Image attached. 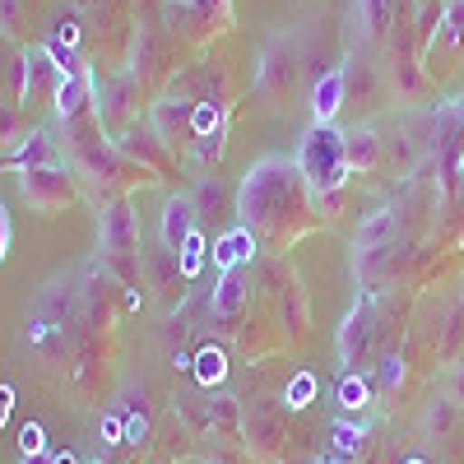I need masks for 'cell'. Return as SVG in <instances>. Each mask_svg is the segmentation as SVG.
Here are the masks:
<instances>
[{
	"instance_id": "cell-23",
	"label": "cell",
	"mask_w": 464,
	"mask_h": 464,
	"mask_svg": "<svg viewBox=\"0 0 464 464\" xmlns=\"http://www.w3.org/2000/svg\"><path fill=\"white\" fill-rule=\"evenodd\" d=\"M116 441H126V422L116 413H107L102 418V446H116Z\"/></svg>"
},
{
	"instance_id": "cell-5",
	"label": "cell",
	"mask_w": 464,
	"mask_h": 464,
	"mask_svg": "<svg viewBox=\"0 0 464 464\" xmlns=\"http://www.w3.org/2000/svg\"><path fill=\"white\" fill-rule=\"evenodd\" d=\"M98 242H102V251L107 256H126V251H135V214H130V205H107L102 209V218H98Z\"/></svg>"
},
{
	"instance_id": "cell-25",
	"label": "cell",
	"mask_w": 464,
	"mask_h": 464,
	"mask_svg": "<svg viewBox=\"0 0 464 464\" xmlns=\"http://www.w3.org/2000/svg\"><path fill=\"white\" fill-rule=\"evenodd\" d=\"M144 437H149V418H144V413L126 418V441H130V446H140Z\"/></svg>"
},
{
	"instance_id": "cell-15",
	"label": "cell",
	"mask_w": 464,
	"mask_h": 464,
	"mask_svg": "<svg viewBox=\"0 0 464 464\" xmlns=\"http://www.w3.org/2000/svg\"><path fill=\"white\" fill-rule=\"evenodd\" d=\"M343 153H348V172H353V168H372L376 163V135L372 130L343 135Z\"/></svg>"
},
{
	"instance_id": "cell-29",
	"label": "cell",
	"mask_w": 464,
	"mask_h": 464,
	"mask_svg": "<svg viewBox=\"0 0 464 464\" xmlns=\"http://www.w3.org/2000/svg\"><path fill=\"white\" fill-rule=\"evenodd\" d=\"M47 459H52V464H80V455H74V450H52Z\"/></svg>"
},
{
	"instance_id": "cell-10",
	"label": "cell",
	"mask_w": 464,
	"mask_h": 464,
	"mask_svg": "<svg viewBox=\"0 0 464 464\" xmlns=\"http://www.w3.org/2000/svg\"><path fill=\"white\" fill-rule=\"evenodd\" d=\"M339 107H343V70H330L325 80L316 84V93H312V111H316L321 126H330L339 116Z\"/></svg>"
},
{
	"instance_id": "cell-3",
	"label": "cell",
	"mask_w": 464,
	"mask_h": 464,
	"mask_svg": "<svg viewBox=\"0 0 464 464\" xmlns=\"http://www.w3.org/2000/svg\"><path fill=\"white\" fill-rule=\"evenodd\" d=\"M372 339H376V312H372V297H362L353 312H348V321L339 325V358H343V372H358V362H367Z\"/></svg>"
},
{
	"instance_id": "cell-21",
	"label": "cell",
	"mask_w": 464,
	"mask_h": 464,
	"mask_svg": "<svg viewBox=\"0 0 464 464\" xmlns=\"http://www.w3.org/2000/svg\"><path fill=\"white\" fill-rule=\"evenodd\" d=\"M358 10H362V19H367V28L376 37L391 28V0H358Z\"/></svg>"
},
{
	"instance_id": "cell-24",
	"label": "cell",
	"mask_w": 464,
	"mask_h": 464,
	"mask_svg": "<svg viewBox=\"0 0 464 464\" xmlns=\"http://www.w3.org/2000/svg\"><path fill=\"white\" fill-rule=\"evenodd\" d=\"M10 237H14V227H10V205L0 200V260L10 256Z\"/></svg>"
},
{
	"instance_id": "cell-8",
	"label": "cell",
	"mask_w": 464,
	"mask_h": 464,
	"mask_svg": "<svg viewBox=\"0 0 464 464\" xmlns=\"http://www.w3.org/2000/svg\"><path fill=\"white\" fill-rule=\"evenodd\" d=\"M246 306V279L242 275H218L214 284V297H209V312L214 321H232Z\"/></svg>"
},
{
	"instance_id": "cell-18",
	"label": "cell",
	"mask_w": 464,
	"mask_h": 464,
	"mask_svg": "<svg viewBox=\"0 0 464 464\" xmlns=\"http://www.w3.org/2000/svg\"><path fill=\"white\" fill-rule=\"evenodd\" d=\"M19 455H24V459L52 455V450H47V428H43V422H24V428H19Z\"/></svg>"
},
{
	"instance_id": "cell-7",
	"label": "cell",
	"mask_w": 464,
	"mask_h": 464,
	"mask_svg": "<svg viewBox=\"0 0 464 464\" xmlns=\"http://www.w3.org/2000/svg\"><path fill=\"white\" fill-rule=\"evenodd\" d=\"M190 218H196V205H190V196H172L163 205V246L168 251H181V242L190 237Z\"/></svg>"
},
{
	"instance_id": "cell-19",
	"label": "cell",
	"mask_w": 464,
	"mask_h": 464,
	"mask_svg": "<svg viewBox=\"0 0 464 464\" xmlns=\"http://www.w3.org/2000/svg\"><path fill=\"white\" fill-rule=\"evenodd\" d=\"M312 395H316V376L312 372H297L288 381V391H284V404L288 409H306V404H312Z\"/></svg>"
},
{
	"instance_id": "cell-6",
	"label": "cell",
	"mask_w": 464,
	"mask_h": 464,
	"mask_svg": "<svg viewBox=\"0 0 464 464\" xmlns=\"http://www.w3.org/2000/svg\"><path fill=\"white\" fill-rule=\"evenodd\" d=\"M251 251H256V232L246 223L227 227L223 237L214 242V269H218V275H237V269L251 260Z\"/></svg>"
},
{
	"instance_id": "cell-33",
	"label": "cell",
	"mask_w": 464,
	"mask_h": 464,
	"mask_svg": "<svg viewBox=\"0 0 464 464\" xmlns=\"http://www.w3.org/2000/svg\"><path fill=\"white\" fill-rule=\"evenodd\" d=\"M330 464H343V459H330Z\"/></svg>"
},
{
	"instance_id": "cell-12",
	"label": "cell",
	"mask_w": 464,
	"mask_h": 464,
	"mask_svg": "<svg viewBox=\"0 0 464 464\" xmlns=\"http://www.w3.org/2000/svg\"><path fill=\"white\" fill-rule=\"evenodd\" d=\"M52 163V140L37 130V135H28L19 149H14V159H10V168H19V172H37V168H47Z\"/></svg>"
},
{
	"instance_id": "cell-4",
	"label": "cell",
	"mask_w": 464,
	"mask_h": 464,
	"mask_svg": "<svg viewBox=\"0 0 464 464\" xmlns=\"http://www.w3.org/2000/svg\"><path fill=\"white\" fill-rule=\"evenodd\" d=\"M19 181H24V200H28L37 214H56V209L65 205V196H70V181H65V172H56V168L24 172Z\"/></svg>"
},
{
	"instance_id": "cell-32",
	"label": "cell",
	"mask_w": 464,
	"mask_h": 464,
	"mask_svg": "<svg viewBox=\"0 0 464 464\" xmlns=\"http://www.w3.org/2000/svg\"><path fill=\"white\" fill-rule=\"evenodd\" d=\"M409 464H422V459H409Z\"/></svg>"
},
{
	"instance_id": "cell-28",
	"label": "cell",
	"mask_w": 464,
	"mask_h": 464,
	"mask_svg": "<svg viewBox=\"0 0 464 464\" xmlns=\"http://www.w3.org/2000/svg\"><path fill=\"white\" fill-rule=\"evenodd\" d=\"M74 43H80V28H74V24H61V47L74 52Z\"/></svg>"
},
{
	"instance_id": "cell-13",
	"label": "cell",
	"mask_w": 464,
	"mask_h": 464,
	"mask_svg": "<svg viewBox=\"0 0 464 464\" xmlns=\"http://www.w3.org/2000/svg\"><path fill=\"white\" fill-rule=\"evenodd\" d=\"M190 372H196V381L205 385V391H214V385L227 376V358L218 353V348H200L196 362H190Z\"/></svg>"
},
{
	"instance_id": "cell-30",
	"label": "cell",
	"mask_w": 464,
	"mask_h": 464,
	"mask_svg": "<svg viewBox=\"0 0 464 464\" xmlns=\"http://www.w3.org/2000/svg\"><path fill=\"white\" fill-rule=\"evenodd\" d=\"M24 464H52V459H47V455H37V459H24Z\"/></svg>"
},
{
	"instance_id": "cell-16",
	"label": "cell",
	"mask_w": 464,
	"mask_h": 464,
	"mask_svg": "<svg viewBox=\"0 0 464 464\" xmlns=\"http://www.w3.org/2000/svg\"><path fill=\"white\" fill-rule=\"evenodd\" d=\"M177 269H181V279H196L200 269H205V237H200V232H190V237L181 242V251H177Z\"/></svg>"
},
{
	"instance_id": "cell-9",
	"label": "cell",
	"mask_w": 464,
	"mask_h": 464,
	"mask_svg": "<svg viewBox=\"0 0 464 464\" xmlns=\"http://www.w3.org/2000/svg\"><path fill=\"white\" fill-rule=\"evenodd\" d=\"M89 89H93V74H89V70L70 74V80H56V89H52V107H56L61 121H70V116L84 107V93H89Z\"/></svg>"
},
{
	"instance_id": "cell-27",
	"label": "cell",
	"mask_w": 464,
	"mask_h": 464,
	"mask_svg": "<svg viewBox=\"0 0 464 464\" xmlns=\"http://www.w3.org/2000/svg\"><path fill=\"white\" fill-rule=\"evenodd\" d=\"M10 409H14V385H0V428L10 422Z\"/></svg>"
},
{
	"instance_id": "cell-11",
	"label": "cell",
	"mask_w": 464,
	"mask_h": 464,
	"mask_svg": "<svg viewBox=\"0 0 464 464\" xmlns=\"http://www.w3.org/2000/svg\"><path fill=\"white\" fill-rule=\"evenodd\" d=\"M391 237H395V209H376V214L358 227V251L391 246Z\"/></svg>"
},
{
	"instance_id": "cell-2",
	"label": "cell",
	"mask_w": 464,
	"mask_h": 464,
	"mask_svg": "<svg viewBox=\"0 0 464 464\" xmlns=\"http://www.w3.org/2000/svg\"><path fill=\"white\" fill-rule=\"evenodd\" d=\"M297 172L302 181L321 190V196H339L343 181H348V153H343V130L330 121V126H312L302 135V149H297Z\"/></svg>"
},
{
	"instance_id": "cell-22",
	"label": "cell",
	"mask_w": 464,
	"mask_h": 464,
	"mask_svg": "<svg viewBox=\"0 0 464 464\" xmlns=\"http://www.w3.org/2000/svg\"><path fill=\"white\" fill-rule=\"evenodd\" d=\"M404 381V362L400 358H381V391H395Z\"/></svg>"
},
{
	"instance_id": "cell-17",
	"label": "cell",
	"mask_w": 464,
	"mask_h": 464,
	"mask_svg": "<svg viewBox=\"0 0 464 464\" xmlns=\"http://www.w3.org/2000/svg\"><path fill=\"white\" fill-rule=\"evenodd\" d=\"M218 126H223L218 102H196V107H190V130H196L200 140H214V135H218Z\"/></svg>"
},
{
	"instance_id": "cell-20",
	"label": "cell",
	"mask_w": 464,
	"mask_h": 464,
	"mask_svg": "<svg viewBox=\"0 0 464 464\" xmlns=\"http://www.w3.org/2000/svg\"><path fill=\"white\" fill-rule=\"evenodd\" d=\"M362 437H367V432H362V428H353V422H343V418L330 428V441H334V450H339V455L362 450Z\"/></svg>"
},
{
	"instance_id": "cell-1",
	"label": "cell",
	"mask_w": 464,
	"mask_h": 464,
	"mask_svg": "<svg viewBox=\"0 0 464 464\" xmlns=\"http://www.w3.org/2000/svg\"><path fill=\"white\" fill-rule=\"evenodd\" d=\"M297 205H302L297 163L279 159V153H265L260 163H251V172L242 177V190H237V214L251 232L279 227L288 214H297Z\"/></svg>"
},
{
	"instance_id": "cell-14",
	"label": "cell",
	"mask_w": 464,
	"mask_h": 464,
	"mask_svg": "<svg viewBox=\"0 0 464 464\" xmlns=\"http://www.w3.org/2000/svg\"><path fill=\"white\" fill-rule=\"evenodd\" d=\"M334 395H339L343 409H362V404L372 400V381H367L362 372H343L339 385H334Z\"/></svg>"
},
{
	"instance_id": "cell-26",
	"label": "cell",
	"mask_w": 464,
	"mask_h": 464,
	"mask_svg": "<svg viewBox=\"0 0 464 464\" xmlns=\"http://www.w3.org/2000/svg\"><path fill=\"white\" fill-rule=\"evenodd\" d=\"M446 28H450V37H455V33H464V0H450V10H446Z\"/></svg>"
},
{
	"instance_id": "cell-31",
	"label": "cell",
	"mask_w": 464,
	"mask_h": 464,
	"mask_svg": "<svg viewBox=\"0 0 464 464\" xmlns=\"http://www.w3.org/2000/svg\"><path fill=\"white\" fill-rule=\"evenodd\" d=\"M316 464H330V459H316Z\"/></svg>"
}]
</instances>
